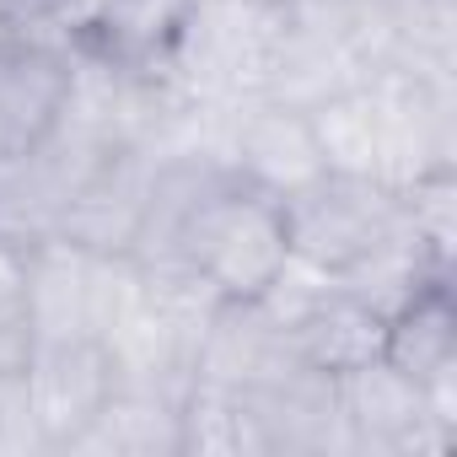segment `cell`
I'll return each mask as SVG.
<instances>
[{"instance_id":"cell-2","label":"cell","mask_w":457,"mask_h":457,"mask_svg":"<svg viewBox=\"0 0 457 457\" xmlns=\"http://www.w3.org/2000/svg\"><path fill=\"white\" fill-rule=\"evenodd\" d=\"M286 232L291 253L323 264V270H350L366 253H377L393 237H409V199L393 183L377 178H350V172H323L312 188L286 199Z\"/></svg>"},{"instance_id":"cell-13","label":"cell","mask_w":457,"mask_h":457,"mask_svg":"<svg viewBox=\"0 0 457 457\" xmlns=\"http://www.w3.org/2000/svg\"><path fill=\"white\" fill-rule=\"evenodd\" d=\"M17 33H22V22H17V12L6 6V0H0V49H6V44H12Z\"/></svg>"},{"instance_id":"cell-8","label":"cell","mask_w":457,"mask_h":457,"mask_svg":"<svg viewBox=\"0 0 457 457\" xmlns=\"http://www.w3.org/2000/svg\"><path fill=\"white\" fill-rule=\"evenodd\" d=\"M188 12H194V0H103V12L92 17L87 38L76 49L108 60L113 71L162 81V65H167Z\"/></svg>"},{"instance_id":"cell-11","label":"cell","mask_w":457,"mask_h":457,"mask_svg":"<svg viewBox=\"0 0 457 457\" xmlns=\"http://www.w3.org/2000/svg\"><path fill=\"white\" fill-rule=\"evenodd\" d=\"M28 248L0 237V377H17L33 361V328H28Z\"/></svg>"},{"instance_id":"cell-7","label":"cell","mask_w":457,"mask_h":457,"mask_svg":"<svg viewBox=\"0 0 457 457\" xmlns=\"http://www.w3.org/2000/svg\"><path fill=\"white\" fill-rule=\"evenodd\" d=\"M113 393V366L97 345H44L22 366V398L49 452H71Z\"/></svg>"},{"instance_id":"cell-9","label":"cell","mask_w":457,"mask_h":457,"mask_svg":"<svg viewBox=\"0 0 457 457\" xmlns=\"http://www.w3.org/2000/svg\"><path fill=\"white\" fill-rule=\"evenodd\" d=\"M382 334H387V318L371 312L366 302H355L345 286H334L286 339H291V350H296V361L307 371L345 377V371L382 355Z\"/></svg>"},{"instance_id":"cell-4","label":"cell","mask_w":457,"mask_h":457,"mask_svg":"<svg viewBox=\"0 0 457 457\" xmlns=\"http://www.w3.org/2000/svg\"><path fill=\"white\" fill-rule=\"evenodd\" d=\"M220 162H226V172H232L237 183H248V188H259V194H270L280 204L291 194L312 188L328 172L307 108L280 103V97H253V103L232 108Z\"/></svg>"},{"instance_id":"cell-5","label":"cell","mask_w":457,"mask_h":457,"mask_svg":"<svg viewBox=\"0 0 457 457\" xmlns=\"http://www.w3.org/2000/svg\"><path fill=\"white\" fill-rule=\"evenodd\" d=\"M334 398H339V414L350 425L355 452H387V457L446 452L457 436L436 420L425 387L414 377H403L398 366H387L382 355L334 377Z\"/></svg>"},{"instance_id":"cell-10","label":"cell","mask_w":457,"mask_h":457,"mask_svg":"<svg viewBox=\"0 0 457 457\" xmlns=\"http://www.w3.org/2000/svg\"><path fill=\"white\" fill-rule=\"evenodd\" d=\"M382 361L398 366L403 377H414L420 387L457 377V312H452V286L430 280L425 291H414L382 334Z\"/></svg>"},{"instance_id":"cell-3","label":"cell","mask_w":457,"mask_h":457,"mask_svg":"<svg viewBox=\"0 0 457 457\" xmlns=\"http://www.w3.org/2000/svg\"><path fill=\"white\" fill-rule=\"evenodd\" d=\"M119 253H92L65 232H49L28 248V328L33 350L44 345H97Z\"/></svg>"},{"instance_id":"cell-1","label":"cell","mask_w":457,"mask_h":457,"mask_svg":"<svg viewBox=\"0 0 457 457\" xmlns=\"http://www.w3.org/2000/svg\"><path fill=\"white\" fill-rule=\"evenodd\" d=\"M291 259L286 204L220 172L188 210L178 264L215 302H259Z\"/></svg>"},{"instance_id":"cell-12","label":"cell","mask_w":457,"mask_h":457,"mask_svg":"<svg viewBox=\"0 0 457 457\" xmlns=\"http://www.w3.org/2000/svg\"><path fill=\"white\" fill-rule=\"evenodd\" d=\"M6 6L17 12V22H22V28H38V22H44V12L54 6V0H6Z\"/></svg>"},{"instance_id":"cell-6","label":"cell","mask_w":457,"mask_h":457,"mask_svg":"<svg viewBox=\"0 0 457 457\" xmlns=\"http://www.w3.org/2000/svg\"><path fill=\"white\" fill-rule=\"evenodd\" d=\"M71 76H76L71 44L22 28L0 49V156H28L49 140L71 97Z\"/></svg>"}]
</instances>
